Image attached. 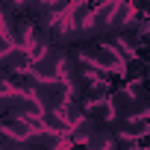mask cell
Listing matches in <instances>:
<instances>
[{"label":"cell","instance_id":"1","mask_svg":"<svg viewBox=\"0 0 150 150\" xmlns=\"http://www.w3.org/2000/svg\"><path fill=\"white\" fill-rule=\"evenodd\" d=\"M0 103H3V115H12V118H41L44 115V106L30 97V94H3L0 97Z\"/></svg>","mask_w":150,"mask_h":150},{"label":"cell","instance_id":"2","mask_svg":"<svg viewBox=\"0 0 150 150\" xmlns=\"http://www.w3.org/2000/svg\"><path fill=\"white\" fill-rule=\"evenodd\" d=\"M44 109H62L71 100V83L65 80H50V83H38L35 94H33Z\"/></svg>","mask_w":150,"mask_h":150},{"label":"cell","instance_id":"3","mask_svg":"<svg viewBox=\"0 0 150 150\" xmlns=\"http://www.w3.org/2000/svg\"><path fill=\"white\" fill-rule=\"evenodd\" d=\"M0 68H3V77L15 71H33V56L24 47H12L9 53H0Z\"/></svg>","mask_w":150,"mask_h":150},{"label":"cell","instance_id":"4","mask_svg":"<svg viewBox=\"0 0 150 150\" xmlns=\"http://www.w3.org/2000/svg\"><path fill=\"white\" fill-rule=\"evenodd\" d=\"M41 124H44V129H50V132L71 135V124L65 121V115H62L59 109H44V115H41Z\"/></svg>","mask_w":150,"mask_h":150},{"label":"cell","instance_id":"5","mask_svg":"<svg viewBox=\"0 0 150 150\" xmlns=\"http://www.w3.org/2000/svg\"><path fill=\"white\" fill-rule=\"evenodd\" d=\"M94 129H97V124H94L91 118H86V121H80L77 127L71 129V135H68V138H71V141H88V135H91Z\"/></svg>","mask_w":150,"mask_h":150}]
</instances>
